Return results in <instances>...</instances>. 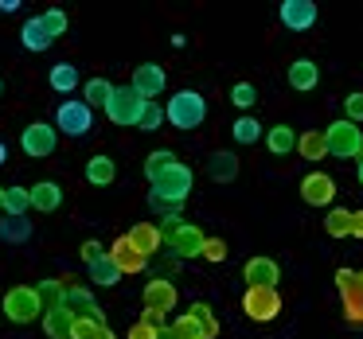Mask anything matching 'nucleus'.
<instances>
[{
  "instance_id": "72a5a7b5",
  "label": "nucleus",
  "mask_w": 363,
  "mask_h": 339,
  "mask_svg": "<svg viewBox=\"0 0 363 339\" xmlns=\"http://www.w3.org/2000/svg\"><path fill=\"white\" fill-rule=\"evenodd\" d=\"M28 238H32V222L24 219H12V214H4L0 219V242H9V246H24Z\"/></svg>"
},
{
  "instance_id": "79ce46f5",
  "label": "nucleus",
  "mask_w": 363,
  "mask_h": 339,
  "mask_svg": "<svg viewBox=\"0 0 363 339\" xmlns=\"http://www.w3.org/2000/svg\"><path fill=\"white\" fill-rule=\"evenodd\" d=\"M344 117L355 121V125L363 121V90H352V94L344 98Z\"/></svg>"
},
{
  "instance_id": "4c0bfd02",
  "label": "nucleus",
  "mask_w": 363,
  "mask_h": 339,
  "mask_svg": "<svg viewBox=\"0 0 363 339\" xmlns=\"http://www.w3.org/2000/svg\"><path fill=\"white\" fill-rule=\"evenodd\" d=\"M254 102H258V90H254L250 82H235V86H230V105H235V110H250Z\"/></svg>"
},
{
  "instance_id": "39448f33",
  "label": "nucleus",
  "mask_w": 363,
  "mask_h": 339,
  "mask_svg": "<svg viewBox=\"0 0 363 339\" xmlns=\"http://www.w3.org/2000/svg\"><path fill=\"white\" fill-rule=\"evenodd\" d=\"M149 105L152 102H145L133 86H118V94H113L106 117H110L113 125H141V117H145V110H149Z\"/></svg>"
},
{
  "instance_id": "f704fd0d",
  "label": "nucleus",
  "mask_w": 363,
  "mask_h": 339,
  "mask_svg": "<svg viewBox=\"0 0 363 339\" xmlns=\"http://www.w3.org/2000/svg\"><path fill=\"white\" fill-rule=\"evenodd\" d=\"M28 211H32V188H20V183L4 188V214H12V219H24Z\"/></svg>"
},
{
  "instance_id": "09e8293b",
  "label": "nucleus",
  "mask_w": 363,
  "mask_h": 339,
  "mask_svg": "<svg viewBox=\"0 0 363 339\" xmlns=\"http://www.w3.org/2000/svg\"><path fill=\"white\" fill-rule=\"evenodd\" d=\"M352 238H359V242H363V211L352 214Z\"/></svg>"
},
{
  "instance_id": "1a4fd4ad",
  "label": "nucleus",
  "mask_w": 363,
  "mask_h": 339,
  "mask_svg": "<svg viewBox=\"0 0 363 339\" xmlns=\"http://www.w3.org/2000/svg\"><path fill=\"white\" fill-rule=\"evenodd\" d=\"M203 242H207V234L196 226V222H188V219L180 222V230H176V234H168V238H164V246H168V250H172L180 261L199 258V253H203Z\"/></svg>"
},
{
  "instance_id": "8fccbe9b",
  "label": "nucleus",
  "mask_w": 363,
  "mask_h": 339,
  "mask_svg": "<svg viewBox=\"0 0 363 339\" xmlns=\"http://www.w3.org/2000/svg\"><path fill=\"white\" fill-rule=\"evenodd\" d=\"M20 8V0H0V12H16Z\"/></svg>"
},
{
  "instance_id": "f3484780",
  "label": "nucleus",
  "mask_w": 363,
  "mask_h": 339,
  "mask_svg": "<svg viewBox=\"0 0 363 339\" xmlns=\"http://www.w3.org/2000/svg\"><path fill=\"white\" fill-rule=\"evenodd\" d=\"M340 304H344V320L352 328H363V269L355 273V281L347 289H340Z\"/></svg>"
},
{
  "instance_id": "ea45409f",
  "label": "nucleus",
  "mask_w": 363,
  "mask_h": 339,
  "mask_svg": "<svg viewBox=\"0 0 363 339\" xmlns=\"http://www.w3.org/2000/svg\"><path fill=\"white\" fill-rule=\"evenodd\" d=\"M40 20H43V28H48V35H51V40H59V35L67 32V24H71L63 8H48V12H43Z\"/></svg>"
},
{
  "instance_id": "dca6fc26",
  "label": "nucleus",
  "mask_w": 363,
  "mask_h": 339,
  "mask_svg": "<svg viewBox=\"0 0 363 339\" xmlns=\"http://www.w3.org/2000/svg\"><path fill=\"white\" fill-rule=\"evenodd\" d=\"M63 308H67L71 316H94V320H106L102 308H98V300H94V292L82 289L79 281L67 285V300H63Z\"/></svg>"
},
{
  "instance_id": "0eeeda50",
  "label": "nucleus",
  "mask_w": 363,
  "mask_h": 339,
  "mask_svg": "<svg viewBox=\"0 0 363 339\" xmlns=\"http://www.w3.org/2000/svg\"><path fill=\"white\" fill-rule=\"evenodd\" d=\"M90 125H94V110H90L86 102H59V110H55V129L63 137H86L90 133Z\"/></svg>"
},
{
  "instance_id": "4468645a",
  "label": "nucleus",
  "mask_w": 363,
  "mask_h": 339,
  "mask_svg": "<svg viewBox=\"0 0 363 339\" xmlns=\"http://www.w3.org/2000/svg\"><path fill=\"white\" fill-rule=\"evenodd\" d=\"M176 304H180V289L172 285V277H152L149 285H145V308H157V312H176Z\"/></svg>"
},
{
  "instance_id": "5fc2aeb1",
  "label": "nucleus",
  "mask_w": 363,
  "mask_h": 339,
  "mask_svg": "<svg viewBox=\"0 0 363 339\" xmlns=\"http://www.w3.org/2000/svg\"><path fill=\"white\" fill-rule=\"evenodd\" d=\"M0 211H4V188H0Z\"/></svg>"
},
{
  "instance_id": "a18cd8bd",
  "label": "nucleus",
  "mask_w": 363,
  "mask_h": 339,
  "mask_svg": "<svg viewBox=\"0 0 363 339\" xmlns=\"http://www.w3.org/2000/svg\"><path fill=\"white\" fill-rule=\"evenodd\" d=\"M79 253H82V261H86V265H90V261H94V258H102V253H106V246L98 242V238H86Z\"/></svg>"
},
{
  "instance_id": "bb28decb",
  "label": "nucleus",
  "mask_w": 363,
  "mask_h": 339,
  "mask_svg": "<svg viewBox=\"0 0 363 339\" xmlns=\"http://www.w3.org/2000/svg\"><path fill=\"white\" fill-rule=\"evenodd\" d=\"M86 180L94 183V188H110V183L118 180V164H113L106 152H98V156L86 160Z\"/></svg>"
},
{
  "instance_id": "9d476101",
  "label": "nucleus",
  "mask_w": 363,
  "mask_h": 339,
  "mask_svg": "<svg viewBox=\"0 0 363 339\" xmlns=\"http://www.w3.org/2000/svg\"><path fill=\"white\" fill-rule=\"evenodd\" d=\"M301 199L308 207H328L332 211V203H336V180L328 172H308L301 180Z\"/></svg>"
},
{
  "instance_id": "9b49d317",
  "label": "nucleus",
  "mask_w": 363,
  "mask_h": 339,
  "mask_svg": "<svg viewBox=\"0 0 363 339\" xmlns=\"http://www.w3.org/2000/svg\"><path fill=\"white\" fill-rule=\"evenodd\" d=\"M277 16H281V24L289 32H308L316 24V16H320V8H316L313 0H281Z\"/></svg>"
},
{
  "instance_id": "a878e982",
  "label": "nucleus",
  "mask_w": 363,
  "mask_h": 339,
  "mask_svg": "<svg viewBox=\"0 0 363 339\" xmlns=\"http://www.w3.org/2000/svg\"><path fill=\"white\" fill-rule=\"evenodd\" d=\"M297 137L293 133V125H269L266 129V149L274 152V156H289V152H297Z\"/></svg>"
},
{
  "instance_id": "ddd939ff",
  "label": "nucleus",
  "mask_w": 363,
  "mask_h": 339,
  "mask_svg": "<svg viewBox=\"0 0 363 339\" xmlns=\"http://www.w3.org/2000/svg\"><path fill=\"white\" fill-rule=\"evenodd\" d=\"M164 82H168V74H164V67H160V63H141L133 71V79H129V86H133L145 102H152V98L164 94Z\"/></svg>"
},
{
  "instance_id": "864d4df0",
  "label": "nucleus",
  "mask_w": 363,
  "mask_h": 339,
  "mask_svg": "<svg viewBox=\"0 0 363 339\" xmlns=\"http://www.w3.org/2000/svg\"><path fill=\"white\" fill-rule=\"evenodd\" d=\"M160 339H176V335H172V328H160Z\"/></svg>"
},
{
  "instance_id": "6e6552de",
  "label": "nucleus",
  "mask_w": 363,
  "mask_h": 339,
  "mask_svg": "<svg viewBox=\"0 0 363 339\" xmlns=\"http://www.w3.org/2000/svg\"><path fill=\"white\" fill-rule=\"evenodd\" d=\"M20 149L32 160L51 156V152L59 149V129L48 125V121H32V125H24V133H20Z\"/></svg>"
},
{
  "instance_id": "3c124183",
  "label": "nucleus",
  "mask_w": 363,
  "mask_h": 339,
  "mask_svg": "<svg viewBox=\"0 0 363 339\" xmlns=\"http://www.w3.org/2000/svg\"><path fill=\"white\" fill-rule=\"evenodd\" d=\"M355 180H359V188H363V156L355 160Z\"/></svg>"
},
{
  "instance_id": "c85d7f7f",
  "label": "nucleus",
  "mask_w": 363,
  "mask_h": 339,
  "mask_svg": "<svg viewBox=\"0 0 363 339\" xmlns=\"http://www.w3.org/2000/svg\"><path fill=\"white\" fill-rule=\"evenodd\" d=\"M71 331H74V316L67 312V308L43 312V335L48 339H71Z\"/></svg>"
},
{
  "instance_id": "7c9ffc66",
  "label": "nucleus",
  "mask_w": 363,
  "mask_h": 339,
  "mask_svg": "<svg viewBox=\"0 0 363 339\" xmlns=\"http://www.w3.org/2000/svg\"><path fill=\"white\" fill-rule=\"evenodd\" d=\"M188 316L199 323V331H203V339H219V316H215V308L207 304V300H196V304H188Z\"/></svg>"
},
{
  "instance_id": "b1692460",
  "label": "nucleus",
  "mask_w": 363,
  "mask_h": 339,
  "mask_svg": "<svg viewBox=\"0 0 363 339\" xmlns=\"http://www.w3.org/2000/svg\"><path fill=\"white\" fill-rule=\"evenodd\" d=\"M48 86L55 90V94H74V90L82 86L79 67H74V63H55V67H51V74H48Z\"/></svg>"
},
{
  "instance_id": "58836bf2",
  "label": "nucleus",
  "mask_w": 363,
  "mask_h": 339,
  "mask_svg": "<svg viewBox=\"0 0 363 339\" xmlns=\"http://www.w3.org/2000/svg\"><path fill=\"white\" fill-rule=\"evenodd\" d=\"M168 328H172V335H176V339H203V331H199V323L191 320L188 312H184V316H176V320L168 323Z\"/></svg>"
},
{
  "instance_id": "473e14b6",
  "label": "nucleus",
  "mask_w": 363,
  "mask_h": 339,
  "mask_svg": "<svg viewBox=\"0 0 363 339\" xmlns=\"http://www.w3.org/2000/svg\"><path fill=\"white\" fill-rule=\"evenodd\" d=\"M35 292H40L43 312H51V308H63V300H67V285H63V277H43V281L35 285Z\"/></svg>"
},
{
  "instance_id": "6ab92c4d",
  "label": "nucleus",
  "mask_w": 363,
  "mask_h": 339,
  "mask_svg": "<svg viewBox=\"0 0 363 339\" xmlns=\"http://www.w3.org/2000/svg\"><path fill=\"white\" fill-rule=\"evenodd\" d=\"M59 207H63V188H59L55 180H40V183H32V211H40V214H55Z\"/></svg>"
},
{
  "instance_id": "20e7f679",
  "label": "nucleus",
  "mask_w": 363,
  "mask_h": 339,
  "mask_svg": "<svg viewBox=\"0 0 363 339\" xmlns=\"http://www.w3.org/2000/svg\"><path fill=\"white\" fill-rule=\"evenodd\" d=\"M0 308H4V316H9L12 323H35L43 316V304H40L35 285H16V289H9L4 300H0Z\"/></svg>"
},
{
  "instance_id": "603ef678",
  "label": "nucleus",
  "mask_w": 363,
  "mask_h": 339,
  "mask_svg": "<svg viewBox=\"0 0 363 339\" xmlns=\"http://www.w3.org/2000/svg\"><path fill=\"white\" fill-rule=\"evenodd\" d=\"M4 160H9V149H4V141H0V168H4Z\"/></svg>"
},
{
  "instance_id": "2eb2a0df",
  "label": "nucleus",
  "mask_w": 363,
  "mask_h": 339,
  "mask_svg": "<svg viewBox=\"0 0 363 339\" xmlns=\"http://www.w3.org/2000/svg\"><path fill=\"white\" fill-rule=\"evenodd\" d=\"M110 258L118 261V269H121L125 277H137V273H145V269H149V258H145V253L137 250V246L129 242L125 234L110 242Z\"/></svg>"
},
{
  "instance_id": "c756f323",
  "label": "nucleus",
  "mask_w": 363,
  "mask_h": 339,
  "mask_svg": "<svg viewBox=\"0 0 363 339\" xmlns=\"http://www.w3.org/2000/svg\"><path fill=\"white\" fill-rule=\"evenodd\" d=\"M20 43H24L28 51H48L55 40L48 35L43 20H40V16H32V20H24V28H20Z\"/></svg>"
},
{
  "instance_id": "aec40b11",
  "label": "nucleus",
  "mask_w": 363,
  "mask_h": 339,
  "mask_svg": "<svg viewBox=\"0 0 363 339\" xmlns=\"http://www.w3.org/2000/svg\"><path fill=\"white\" fill-rule=\"evenodd\" d=\"M86 273H90V285H94V289H113V285H118L121 277H125V273L118 269V261L110 258V250H106L102 258H94V261H90V265H86Z\"/></svg>"
},
{
  "instance_id": "c03bdc74",
  "label": "nucleus",
  "mask_w": 363,
  "mask_h": 339,
  "mask_svg": "<svg viewBox=\"0 0 363 339\" xmlns=\"http://www.w3.org/2000/svg\"><path fill=\"white\" fill-rule=\"evenodd\" d=\"M125 339H160V328H152V323L137 320L133 328H129V335H125Z\"/></svg>"
},
{
  "instance_id": "c9c22d12",
  "label": "nucleus",
  "mask_w": 363,
  "mask_h": 339,
  "mask_svg": "<svg viewBox=\"0 0 363 339\" xmlns=\"http://www.w3.org/2000/svg\"><path fill=\"white\" fill-rule=\"evenodd\" d=\"M352 214L347 207H332L328 214H324V230H328V238H352Z\"/></svg>"
},
{
  "instance_id": "2f4dec72",
  "label": "nucleus",
  "mask_w": 363,
  "mask_h": 339,
  "mask_svg": "<svg viewBox=\"0 0 363 339\" xmlns=\"http://www.w3.org/2000/svg\"><path fill=\"white\" fill-rule=\"evenodd\" d=\"M71 339H118V335H113V328L106 320H94V316H74Z\"/></svg>"
},
{
  "instance_id": "f8f14e48",
  "label": "nucleus",
  "mask_w": 363,
  "mask_h": 339,
  "mask_svg": "<svg viewBox=\"0 0 363 339\" xmlns=\"http://www.w3.org/2000/svg\"><path fill=\"white\" fill-rule=\"evenodd\" d=\"M242 281H246V289H277L281 265H277L274 258H250L242 265Z\"/></svg>"
},
{
  "instance_id": "5701e85b",
  "label": "nucleus",
  "mask_w": 363,
  "mask_h": 339,
  "mask_svg": "<svg viewBox=\"0 0 363 339\" xmlns=\"http://www.w3.org/2000/svg\"><path fill=\"white\" fill-rule=\"evenodd\" d=\"M113 94H118V86H113L110 79H86L82 82V102H86L90 110H110Z\"/></svg>"
},
{
  "instance_id": "37998d69",
  "label": "nucleus",
  "mask_w": 363,
  "mask_h": 339,
  "mask_svg": "<svg viewBox=\"0 0 363 339\" xmlns=\"http://www.w3.org/2000/svg\"><path fill=\"white\" fill-rule=\"evenodd\" d=\"M164 105H157V102H152L149 105V110H145V117H141V125H137V129H145V133H152V129H160V125H164Z\"/></svg>"
},
{
  "instance_id": "7ed1b4c3",
  "label": "nucleus",
  "mask_w": 363,
  "mask_h": 339,
  "mask_svg": "<svg viewBox=\"0 0 363 339\" xmlns=\"http://www.w3.org/2000/svg\"><path fill=\"white\" fill-rule=\"evenodd\" d=\"M324 137H328V156H340V160H359L363 156V129L355 125V121H347V117L332 121V125L324 129Z\"/></svg>"
},
{
  "instance_id": "49530a36",
  "label": "nucleus",
  "mask_w": 363,
  "mask_h": 339,
  "mask_svg": "<svg viewBox=\"0 0 363 339\" xmlns=\"http://www.w3.org/2000/svg\"><path fill=\"white\" fill-rule=\"evenodd\" d=\"M141 320H145V323H152V328H168V312H157V308H145Z\"/></svg>"
},
{
  "instance_id": "412c9836",
  "label": "nucleus",
  "mask_w": 363,
  "mask_h": 339,
  "mask_svg": "<svg viewBox=\"0 0 363 339\" xmlns=\"http://www.w3.org/2000/svg\"><path fill=\"white\" fill-rule=\"evenodd\" d=\"M285 79H289V86L297 90V94H308V90H316V82H320V71H316L313 59H293Z\"/></svg>"
},
{
  "instance_id": "a211bd4d",
  "label": "nucleus",
  "mask_w": 363,
  "mask_h": 339,
  "mask_svg": "<svg viewBox=\"0 0 363 339\" xmlns=\"http://www.w3.org/2000/svg\"><path fill=\"white\" fill-rule=\"evenodd\" d=\"M125 238L137 246V250L145 253V258H152V253H160V246H164V234H160L157 222H137V226L125 230Z\"/></svg>"
},
{
  "instance_id": "cd10ccee",
  "label": "nucleus",
  "mask_w": 363,
  "mask_h": 339,
  "mask_svg": "<svg viewBox=\"0 0 363 339\" xmlns=\"http://www.w3.org/2000/svg\"><path fill=\"white\" fill-rule=\"evenodd\" d=\"M176 164H180V156H176V152H168V149H152L149 156H145V180L157 183L160 176H168Z\"/></svg>"
},
{
  "instance_id": "4be33fe9",
  "label": "nucleus",
  "mask_w": 363,
  "mask_h": 339,
  "mask_svg": "<svg viewBox=\"0 0 363 339\" xmlns=\"http://www.w3.org/2000/svg\"><path fill=\"white\" fill-rule=\"evenodd\" d=\"M297 156L308 160V164H320L328 156V137H324V129H305L297 137Z\"/></svg>"
},
{
  "instance_id": "f257e3e1",
  "label": "nucleus",
  "mask_w": 363,
  "mask_h": 339,
  "mask_svg": "<svg viewBox=\"0 0 363 339\" xmlns=\"http://www.w3.org/2000/svg\"><path fill=\"white\" fill-rule=\"evenodd\" d=\"M191 183H196V172L188 164H176L168 176H160L157 183H149V207L160 214H180V207L188 203Z\"/></svg>"
},
{
  "instance_id": "a19ab883",
  "label": "nucleus",
  "mask_w": 363,
  "mask_h": 339,
  "mask_svg": "<svg viewBox=\"0 0 363 339\" xmlns=\"http://www.w3.org/2000/svg\"><path fill=\"white\" fill-rule=\"evenodd\" d=\"M199 258L211 261V265L227 261V242H223V238H207V242H203V253H199Z\"/></svg>"
},
{
  "instance_id": "393cba45",
  "label": "nucleus",
  "mask_w": 363,
  "mask_h": 339,
  "mask_svg": "<svg viewBox=\"0 0 363 339\" xmlns=\"http://www.w3.org/2000/svg\"><path fill=\"white\" fill-rule=\"evenodd\" d=\"M207 176L215 183H235L238 180V156L235 152H211L207 156Z\"/></svg>"
},
{
  "instance_id": "6e6d98bb",
  "label": "nucleus",
  "mask_w": 363,
  "mask_h": 339,
  "mask_svg": "<svg viewBox=\"0 0 363 339\" xmlns=\"http://www.w3.org/2000/svg\"><path fill=\"white\" fill-rule=\"evenodd\" d=\"M0 94H4V79H0Z\"/></svg>"
},
{
  "instance_id": "e433bc0d",
  "label": "nucleus",
  "mask_w": 363,
  "mask_h": 339,
  "mask_svg": "<svg viewBox=\"0 0 363 339\" xmlns=\"http://www.w3.org/2000/svg\"><path fill=\"white\" fill-rule=\"evenodd\" d=\"M262 133H266V129H262V121L250 117V113H246V117H238L235 125H230V137H235L238 144H258Z\"/></svg>"
},
{
  "instance_id": "423d86ee",
  "label": "nucleus",
  "mask_w": 363,
  "mask_h": 339,
  "mask_svg": "<svg viewBox=\"0 0 363 339\" xmlns=\"http://www.w3.org/2000/svg\"><path fill=\"white\" fill-rule=\"evenodd\" d=\"M242 312L254 323H274L281 316V292L277 289H246L242 292Z\"/></svg>"
},
{
  "instance_id": "de8ad7c7",
  "label": "nucleus",
  "mask_w": 363,
  "mask_h": 339,
  "mask_svg": "<svg viewBox=\"0 0 363 339\" xmlns=\"http://www.w3.org/2000/svg\"><path fill=\"white\" fill-rule=\"evenodd\" d=\"M355 281V269H336V289H347Z\"/></svg>"
},
{
  "instance_id": "f03ea898",
  "label": "nucleus",
  "mask_w": 363,
  "mask_h": 339,
  "mask_svg": "<svg viewBox=\"0 0 363 339\" xmlns=\"http://www.w3.org/2000/svg\"><path fill=\"white\" fill-rule=\"evenodd\" d=\"M164 117H168L172 129L191 133V129H199L203 117H207V98L199 94V90H176V94L168 98V105H164Z\"/></svg>"
}]
</instances>
